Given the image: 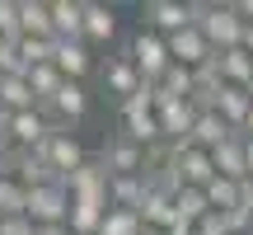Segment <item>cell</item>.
<instances>
[{"label":"cell","mask_w":253,"mask_h":235,"mask_svg":"<svg viewBox=\"0 0 253 235\" xmlns=\"http://www.w3.org/2000/svg\"><path fill=\"white\" fill-rule=\"evenodd\" d=\"M239 207H244L249 217H253V179H244V183H239Z\"/></svg>","instance_id":"32"},{"label":"cell","mask_w":253,"mask_h":235,"mask_svg":"<svg viewBox=\"0 0 253 235\" xmlns=\"http://www.w3.org/2000/svg\"><path fill=\"white\" fill-rule=\"evenodd\" d=\"M103 85H108V94H118V99L126 104L131 94H141V85H145V75L131 66V57H108V66H103Z\"/></svg>","instance_id":"14"},{"label":"cell","mask_w":253,"mask_h":235,"mask_svg":"<svg viewBox=\"0 0 253 235\" xmlns=\"http://www.w3.org/2000/svg\"><path fill=\"white\" fill-rule=\"evenodd\" d=\"M211 160H216V174H225V179H235V183H244V179H249L244 136H230L225 146H216V151H211Z\"/></svg>","instance_id":"19"},{"label":"cell","mask_w":253,"mask_h":235,"mask_svg":"<svg viewBox=\"0 0 253 235\" xmlns=\"http://www.w3.org/2000/svg\"><path fill=\"white\" fill-rule=\"evenodd\" d=\"M108 165L103 160H84V170H75L71 179H66V188H71V202H80V207H108Z\"/></svg>","instance_id":"4"},{"label":"cell","mask_w":253,"mask_h":235,"mask_svg":"<svg viewBox=\"0 0 253 235\" xmlns=\"http://www.w3.org/2000/svg\"><path fill=\"white\" fill-rule=\"evenodd\" d=\"M169 57H173L178 66H188V71H197V66L216 61V47L207 43V33H202L197 24H188L183 33H173V38H169Z\"/></svg>","instance_id":"7"},{"label":"cell","mask_w":253,"mask_h":235,"mask_svg":"<svg viewBox=\"0 0 253 235\" xmlns=\"http://www.w3.org/2000/svg\"><path fill=\"white\" fill-rule=\"evenodd\" d=\"M28 221H33V226H66V221H71V188H66V183L33 188L28 193Z\"/></svg>","instance_id":"5"},{"label":"cell","mask_w":253,"mask_h":235,"mask_svg":"<svg viewBox=\"0 0 253 235\" xmlns=\"http://www.w3.org/2000/svg\"><path fill=\"white\" fill-rule=\"evenodd\" d=\"M84 109H89V94H84V85H80V80H66L61 90L52 94V104H42V113H56V127L80 122Z\"/></svg>","instance_id":"12"},{"label":"cell","mask_w":253,"mask_h":235,"mask_svg":"<svg viewBox=\"0 0 253 235\" xmlns=\"http://www.w3.org/2000/svg\"><path fill=\"white\" fill-rule=\"evenodd\" d=\"M249 109H253V94H249V90H235V85H225L220 99H216V113L225 118V127H230V132H239V136H244Z\"/></svg>","instance_id":"17"},{"label":"cell","mask_w":253,"mask_h":235,"mask_svg":"<svg viewBox=\"0 0 253 235\" xmlns=\"http://www.w3.org/2000/svg\"><path fill=\"white\" fill-rule=\"evenodd\" d=\"M155 113H160V132H164V141H188L192 127H197V109H192V99L155 104Z\"/></svg>","instance_id":"13"},{"label":"cell","mask_w":253,"mask_h":235,"mask_svg":"<svg viewBox=\"0 0 253 235\" xmlns=\"http://www.w3.org/2000/svg\"><path fill=\"white\" fill-rule=\"evenodd\" d=\"M244 136H253V109H249V122H244Z\"/></svg>","instance_id":"35"},{"label":"cell","mask_w":253,"mask_h":235,"mask_svg":"<svg viewBox=\"0 0 253 235\" xmlns=\"http://www.w3.org/2000/svg\"><path fill=\"white\" fill-rule=\"evenodd\" d=\"M141 198H145V179H141V174H113V183H108V207L136 212V207H141Z\"/></svg>","instance_id":"21"},{"label":"cell","mask_w":253,"mask_h":235,"mask_svg":"<svg viewBox=\"0 0 253 235\" xmlns=\"http://www.w3.org/2000/svg\"><path fill=\"white\" fill-rule=\"evenodd\" d=\"M141 235H164V231H150V226H145V231H141Z\"/></svg>","instance_id":"36"},{"label":"cell","mask_w":253,"mask_h":235,"mask_svg":"<svg viewBox=\"0 0 253 235\" xmlns=\"http://www.w3.org/2000/svg\"><path fill=\"white\" fill-rule=\"evenodd\" d=\"M99 160L108 165V174H145V146H136L131 136H113Z\"/></svg>","instance_id":"11"},{"label":"cell","mask_w":253,"mask_h":235,"mask_svg":"<svg viewBox=\"0 0 253 235\" xmlns=\"http://www.w3.org/2000/svg\"><path fill=\"white\" fill-rule=\"evenodd\" d=\"M56 132V122L42 109H28V113H0V146L9 151H42V141Z\"/></svg>","instance_id":"1"},{"label":"cell","mask_w":253,"mask_h":235,"mask_svg":"<svg viewBox=\"0 0 253 235\" xmlns=\"http://www.w3.org/2000/svg\"><path fill=\"white\" fill-rule=\"evenodd\" d=\"M52 24H56V38L84 43V5L80 0H52Z\"/></svg>","instance_id":"18"},{"label":"cell","mask_w":253,"mask_h":235,"mask_svg":"<svg viewBox=\"0 0 253 235\" xmlns=\"http://www.w3.org/2000/svg\"><path fill=\"white\" fill-rule=\"evenodd\" d=\"M0 109L5 113H28L38 109V94L28 80H0Z\"/></svg>","instance_id":"25"},{"label":"cell","mask_w":253,"mask_h":235,"mask_svg":"<svg viewBox=\"0 0 253 235\" xmlns=\"http://www.w3.org/2000/svg\"><path fill=\"white\" fill-rule=\"evenodd\" d=\"M145 221L141 212H126V207H108V217H103V231L99 235H141Z\"/></svg>","instance_id":"28"},{"label":"cell","mask_w":253,"mask_h":235,"mask_svg":"<svg viewBox=\"0 0 253 235\" xmlns=\"http://www.w3.org/2000/svg\"><path fill=\"white\" fill-rule=\"evenodd\" d=\"M126 57H131V66H136V71H141L150 85H160V75L173 66V57H169V38L155 33V28H136L131 43H126Z\"/></svg>","instance_id":"2"},{"label":"cell","mask_w":253,"mask_h":235,"mask_svg":"<svg viewBox=\"0 0 253 235\" xmlns=\"http://www.w3.org/2000/svg\"><path fill=\"white\" fill-rule=\"evenodd\" d=\"M207 202H211V212H235L239 207V183L225 179V174H216V179L207 183Z\"/></svg>","instance_id":"27"},{"label":"cell","mask_w":253,"mask_h":235,"mask_svg":"<svg viewBox=\"0 0 253 235\" xmlns=\"http://www.w3.org/2000/svg\"><path fill=\"white\" fill-rule=\"evenodd\" d=\"M188 24H192V14H188V5H178V0H150V5L141 9V28H155V33H164V38L183 33Z\"/></svg>","instance_id":"8"},{"label":"cell","mask_w":253,"mask_h":235,"mask_svg":"<svg viewBox=\"0 0 253 235\" xmlns=\"http://www.w3.org/2000/svg\"><path fill=\"white\" fill-rule=\"evenodd\" d=\"M9 217H28V188L9 174H0V221Z\"/></svg>","instance_id":"24"},{"label":"cell","mask_w":253,"mask_h":235,"mask_svg":"<svg viewBox=\"0 0 253 235\" xmlns=\"http://www.w3.org/2000/svg\"><path fill=\"white\" fill-rule=\"evenodd\" d=\"M136 212H141V221L150 231H164V235H169L173 226H178V207H173V193L169 188H150V183H145V198H141V207H136Z\"/></svg>","instance_id":"10"},{"label":"cell","mask_w":253,"mask_h":235,"mask_svg":"<svg viewBox=\"0 0 253 235\" xmlns=\"http://www.w3.org/2000/svg\"><path fill=\"white\" fill-rule=\"evenodd\" d=\"M244 160H249V179H253V136H244Z\"/></svg>","instance_id":"33"},{"label":"cell","mask_w":253,"mask_h":235,"mask_svg":"<svg viewBox=\"0 0 253 235\" xmlns=\"http://www.w3.org/2000/svg\"><path fill=\"white\" fill-rule=\"evenodd\" d=\"M14 47H19V61L33 71V66H47V61H52V47L56 43H47V38H19Z\"/></svg>","instance_id":"29"},{"label":"cell","mask_w":253,"mask_h":235,"mask_svg":"<svg viewBox=\"0 0 253 235\" xmlns=\"http://www.w3.org/2000/svg\"><path fill=\"white\" fill-rule=\"evenodd\" d=\"M118 38V9L113 5H84V43L103 47Z\"/></svg>","instance_id":"16"},{"label":"cell","mask_w":253,"mask_h":235,"mask_svg":"<svg viewBox=\"0 0 253 235\" xmlns=\"http://www.w3.org/2000/svg\"><path fill=\"white\" fill-rule=\"evenodd\" d=\"M38 235H71V226H38Z\"/></svg>","instance_id":"34"},{"label":"cell","mask_w":253,"mask_h":235,"mask_svg":"<svg viewBox=\"0 0 253 235\" xmlns=\"http://www.w3.org/2000/svg\"><path fill=\"white\" fill-rule=\"evenodd\" d=\"M19 33H24V38H47V43H56L52 0H19Z\"/></svg>","instance_id":"15"},{"label":"cell","mask_w":253,"mask_h":235,"mask_svg":"<svg viewBox=\"0 0 253 235\" xmlns=\"http://www.w3.org/2000/svg\"><path fill=\"white\" fill-rule=\"evenodd\" d=\"M230 136H239V132H230V127H225V118L211 109V113H197V127H192V136H188V141H192V146H202V151H216V146H225Z\"/></svg>","instance_id":"20"},{"label":"cell","mask_w":253,"mask_h":235,"mask_svg":"<svg viewBox=\"0 0 253 235\" xmlns=\"http://www.w3.org/2000/svg\"><path fill=\"white\" fill-rule=\"evenodd\" d=\"M42 160L56 170V179H71L75 170H84V160H89V155H84V146L75 141L66 127H56V132L42 141Z\"/></svg>","instance_id":"6"},{"label":"cell","mask_w":253,"mask_h":235,"mask_svg":"<svg viewBox=\"0 0 253 235\" xmlns=\"http://www.w3.org/2000/svg\"><path fill=\"white\" fill-rule=\"evenodd\" d=\"M0 235H38V226L28 217H9V221H0Z\"/></svg>","instance_id":"31"},{"label":"cell","mask_w":253,"mask_h":235,"mask_svg":"<svg viewBox=\"0 0 253 235\" xmlns=\"http://www.w3.org/2000/svg\"><path fill=\"white\" fill-rule=\"evenodd\" d=\"M220 75H225V85H235V90H249V85H253V57H249V47L220 52Z\"/></svg>","instance_id":"22"},{"label":"cell","mask_w":253,"mask_h":235,"mask_svg":"<svg viewBox=\"0 0 253 235\" xmlns=\"http://www.w3.org/2000/svg\"><path fill=\"white\" fill-rule=\"evenodd\" d=\"M52 66L66 75V80H80V85H84V75L94 71V47H89V43H66V38H56Z\"/></svg>","instance_id":"9"},{"label":"cell","mask_w":253,"mask_h":235,"mask_svg":"<svg viewBox=\"0 0 253 235\" xmlns=\"http://www.w3.org/2000/svg\"><path fill=\"white\" fill-rule=\"evenodd\" d=\"M28 85H33L38 104H52V94H56V90H61V85H66V75L56 71L52 61H47V66H33V71H28Z\"/></svg>","instance_id":"26"},{"label":"cell","mask_w":253,"mask_h":235,"mask_svg":"<svg viewBox=\"0 0 253 235\" xmlns=\"http://www.w3.org/2000/svg\"><path fill=\"white\" fill-rule=\"evenodd\" d=\"M173 207H178V221H192V226H202V221L211 217L207 188H178L173 193Z\"/></svg>","instance_id":"23"},{"label":"cell","mask_w":253,"mask_h":235,"mask_svg":"<svg viewBox=\"0 0 253 235\" xmlns=\"http://www.w3.org/2000/svg\"><path fill=\"white\" fill-rule=\"evenodd\" d=\"M202 33L216 52H230V47H244V33H249V19L239 14V5H207L202 14Z\"/></svg>","instance_id":"3"},{"label":"cell","mask_w":253,"mask_h":235,"mask_svg":"<svg viewBox=\"0 0 253 235\" xmlns=\"http://www.w3.org/2000/svg\"><path fill=\"white\" fill-rule=\"evenodd\" d=\"M0 38H5V43H19V5L14 0H0Z\"/></svg>","instance_id":"30"},{"label":"cell","mask_w":253,"mask_h":235,"mask_svg":"<svg viewBox=\"0 0 253 235\" xmlns=\"http://www.w3.org/2000/svg\"><path fill=\"white\" fill-rule=\"evenodd\" d=\"M249 94H253V85H249Z\"/></svg>","instance_id":"37"}]
</instances>
